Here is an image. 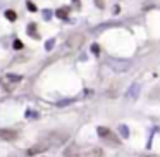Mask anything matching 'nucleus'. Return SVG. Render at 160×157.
<instances>
[{
    "mask_svg": "<svg viewBox=\"0 0 160 157\" xmlns=\"http://www.w3.org/2000/svg\"><path fill=\"white\" fill-rule=\"evenodd\" d=\"M17 138V131L16 130H7V128H2L0 130V140L4 142H12Z\"/></svg>",
    "mask_w": 160,
    "mask_h": 157,
    "instance_id": "1",
    "label": "nucleus"
},
{
    "mask_svg": "<svg viewBox=\"0 0 160 157\" xmlns=\"http://www.w3.org/2000/svg\"><path fill=\"white\" fill-rule=\"evenodd\" d=\"M83 42H85V36L78 33V35H72V36L67 38V47H69V49H78Z\"/></svg>",
    "mask_w": 160,
    "mask_h": 157,
    "instance_id": "2",
    "label": "nucleus"
},
{
    "mask_svg": "<svg viewBox=\"0 0 160 157\" xmlns=\"http://www.w3.org/2000/svg\"><path fill=\"white\" fill-rule=\"evenodd\" d=\"M103 138H105L107 142H108V143H112V145H119V143H121V142H119V138L115 135H114L112 131H108V133H107L105 136H103Z\"/></svg>",
    "mask_w": 160,
    "mask_h": 157,
    "instance_id": "3",
    "label": "nucleus"
},
{
    "mask_svg": "<svg viewBox=\"0 0 160 157\" xmlns=\"http://www.w3.org/2000/svg\"><path fill=\"white\" fill-rule=\"evenodd\" d=\"M5 17L9 19V21H16V19H17V14L14 11H7L5 12Z\"/></svg>",
    "mask_w": 160,
    "mask_h": 157,
    "instance_id": "4",
    "label": "nucleus"
},
{
    "mask_svg": "<svg viewBox=\"0 0 160 157\" xmlns=\"http://www.w3.org/2000/svg\"><path fill=\"white\" fill-rule=\"evenodd\" d=\"M57 16L65 19V17H67V11H65V9H60V11H57Z\"/></svg>",
    "mask_w": 160,
    "mask_h": 157,
    "instance_id": "5",
    "label": "nucleus"
},
{
    "mask_svg": "<svg viewBox=\"0 0 160 157\" xmlns=\"http://www.w3.org/2000/svg\"><path fill=\"white\" fill-rule=\"evenodd\" d=\"M14 47H16V49H22V43H21V40H16V42H14Z\"/></svg>",
    "mask_w": 160,
    "mask_h": 157,
    "instance_id": "6",
    "label": "nucleus"
},
{
    "mask_svg": "<svg viewBox=\"0 0 160 157\" xmlns=\"http://www.w3.org/2000/svg\"><path fill=\"white\" fill-rule=\"evenodd\" d=\"M103 2H105V0H96V5L100 7V9H103V7H105V4H103Z\"/></svg>",
    "mask_w": 160,
    "mask_h": 157,
    "instance_id": "7",
    "label": "nucleus"
},
{
    "mask_svg": "<svg viewBox=\"0 0 160 157\" xmlns=\"http://www.w3.org/2000/svg\"><path fill=\"white\" fill-rule=\"evenodd\" d=\"M28 9H29V11H36V7H35V4H31V2H28Z\"/></svg>",
    "mask_w": 160,
    "mask_h": 157,
    "instance_id": "8",
    "label": "nucleus"
},
{
    "mask_svg": "<svg viewBox=\"0 0 160 157\" xmlns=\"http://www.w3.org/2000/svg\"><path fill=\"white\" fill-rule=\"evenodd\" d=\"M91 50H93L95 54H98V47H96V45H93V47H91Z\"/></svg>",
    "mask_w": 160,
    "mask_h": 157,
    "instance_id": "9",
    "label": "nucleus"
}]
</instances>
